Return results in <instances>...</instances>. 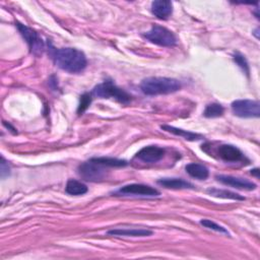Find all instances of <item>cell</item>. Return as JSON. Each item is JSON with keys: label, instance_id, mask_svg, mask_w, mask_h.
<instances>
[{"label": "cell", "instance_id": "2e32d148", "mask_svg": "<svg viewBox=\"0 0 260 260\" xmlns=\"http://www.w3.org/2000/svg\"><path fill=\"white\" fill-rule=\"evenodd\" d=\"M160 128L165 131H167V132H170L174 135L183 137L184 139L189 140V141H197V140H200V139L203 138V136L201 134L191 132V131H187V130L177 128V127H174V126H171V125H161Z\"/></svg>", "mask_w": 260, "mask_h": 260}, {"label": "cell", "instance_id": "44dd1931", "mask_svg": "<svg viewBox=\"0 0 260 260\" xmlns=\"http://www.w3.org/2000/svg\"><path fill=\"white\" fill-rule=\"evenodd\" d=\"M200 224L203 225L204 228H207V229H210V230H213L215 232H218V233H221V234H225L228 236H230V233L228 232V230L225 228H223L222 225L214 222L213 220L211 219H201L200 220Z\"/></svg>", "mask_w": 260, "mask_h": 260}, {"label": "cell", "instance_id": "30bf717a", "mask_svg": "<svg viewBox=\"0 0 260 260\" xmlns=\"http://www.w3.org/2000/svg\"><path fill=\"white\" fill-rule=\"evenodd\" d=\"M166 153L165 148L157 145H147L142 147L136 154L135 157L148 164L159 161Z\"/></svg>", "mask_w": 260, "mask_h": 260}, {"label": "cell", "instance_id": "277c9868", "mask_svg": "<svg viewBox=\"0 0 260 260\" xmlns=\"http://www.w3.org/2000/svg\"><path fill=\"white\" fill-rule=\"evenodd\" d=\"M150 43L160 47H174L177 44V38L173 31L165 26L153 24L151 28L142 35Z\"/></svg>", "mask_w": 260, "mask_h": 260}, {"label": "cell", "instance_id": "9c48e42d", "mask_svg": "<svg viewBox=\"0 0 260 260\" xmlns=\"http://www.w3.org/2000/svg\"><path fill=\"white\" fill-rule=\"evenodd\" d=\"M116 194L120 195H136V196H146L154 197L159 195V191L153 187L144 184H128L116 191Z\"/></svg>", "mask_w": 260, "mask_h": 260}, {"label": "cell", "instance_id": "7402d4cb", "mask_svg": "<svg viewBox=\"0 0 260 260\" xmlns=\"http://www.w3.org/2000/svg\"><path fill=\"white\" fill-rule=\"evenodd\" d=\"M233 59L236 62V64L249 76L250 73V69H249V64L245 58V56H243L241 53H235L233 55Z\"/></svg>", "mask_w": 260, "mask_h": 260}, {"label": "cell", "instance_id": "ffe728a7", "mask_svg": "<svg viewBox=\"0 0 260 260\" xmlns=\"http://www.w3.org/2000/svg\"><path fill=\"white\" fill-rule=\"evenodd\" d=\"M223 113H224V108L220 104L212 103L205 107L203 116L205 118H217L222 116Z\"/></svg>", "mask_w": 260, "mask_h": 260}, {"label": "cell", "instance_id": "6da1fadb", "mask_svg": "<svg viewBox=\"0 0 260 260\" xmlns=\"http://www.w3.org/2000/svg\"><path fill=\"white\" fill-rule=\"evenodd\" d=\"M51 56L54 63L60 69L69 73H79L83 71L87 65L84 53L75 48H52Z\"/></svg>", "mask_w": 260, "mask_h": 260}, {"label": "cell", "instance_id": "9a60e30c", "mask_svg": "<svg viewBox=\"0 0 260 260\" xmlns=\"http://www.w3.org/2000/svg\"><path fill=\"white\" fill-rule=\"evenodd\" d=\"M186 173L197 180H205L209 176V170L202 164L190 162L185 167Z\"/></svg>", "mask_w": 260, "mask_h": 260}, {"label": "cell", "instance_id": "8fae6325", "mask_svg": "<svg viewBox=\"0 0 260 260\" xmlns=\"http://www.w3.org/2000/svg\"><path fill=\"white\" fill-rule=\"evenodd\" d=\"M215 179L222 183L223 185L231 186L233 188L241 189V190H255L257 188V185L247 179L239 178V177H234V176H226V175H216Z\"/></svg>", "mask_w": 260, "mask_h": 260}, {"label": "cell", "instance_id": "5bb4252c", "mask_svg": "<svg viewBox=\"0 0 260 260\" xmlns=\"http://www.w3.org/2000/svg\"><path fill=\"white\" fill-rule=\"evenodd\" d=\"M111 236H124V237H148L152 235V231L147 229H113L107 232Z\"/></svg>", "mask_w": 260, "mask_h": 260}, {"label": "cell", "instance_id": "52a82bcc", "mask_svg": "<svg viewBox=\"0 0 260 260\" xmlns=\"http://www.w3.org/2000/svg\"><path fill=\"white\" fill-rule=\"evenodd\" d=\"M15 25L19 30L20 35L22 36V38L24 39V41L26 42V44L28 45L30 52L35 55H41L45 49V45L39 34L31 27L22 24L18 21L15 22Z\"/></svg>", "mask_w": 260, "mask_h": 260}, {"label": "cell", "instance_id": "7c38bea8", "mask_svg": "<svg viewBox=\"0 0 260 260\" xmlns=\"http://www.w3.org/2000/svg\"><path fill=\"white\" fill-rule=\"evenodd\" d=\"M151 13L156 18L166 20L173 13V4L169 0H155L151 3Z\"/></svg>", "mask_w": 260, "mask_h": 260}, {"label": "cell", "instance_id": "d4e9b609", "mask_svg": "<svg viewBox=\"0 0 260 260\" xmlns=\"http://www.w3.org/2000/svg\"><path fill=\"white\" fill-rule=\"evenodd\" d=\"M251 174L254 175L256 178H258V177H259V169H258V168H255V169L251 170Z\"/></svg>", "mask_w": 260, "mask_h": 260}, {"label": "cell", "instance_id": "603a6c76", "mask_svg": "<svg viewBox=\"0 0 260 260\" xmlns=\"http://www.w3.org/2000/svg\"><path fill=\"white\" fill-rule=\"evenodd\" d=\"M91 103V93L85 92L80 96V102L78 105V109H77V113L80 115L82 114L90 105Z\"/></svg>", "mask_w": 260, "mask_h": 260}, {"label": "cell", "instance_id": "ac0fdd59", "mask_svg": "<svg viewBox=\"0 0 260 260\" xmlns=\"http://www.w3.org/2000/svg\"><path fill=\"white\" fill-rule=\"evenodd\" d=\"M209 195L213 196V197H217V198H223V199H232V200H245V197L238 194V193H235V192H232V191H229L226 189H218V188H209L207 189L206 191Z\"/></svg>", "mask_w": 260, "mask_h": 260}, {"label": "cell", "instance_id": "8992f818", "mask_svg": "<svg viewBox=\"0 0 260 260\" xmlns=\"http://www.w3.org/2000/svg\"><path fill=\"white\" fill-rule=\"evenodd\" d=\"M232 112L240 118H258L260 116V104L254 100H236L231 105Z\"/></svg>", "mask_w": 260, "mask_h": 260}, {"label": "cell", "instance_id": "d6986e66", "mask_svg": "<svg viewBox=\"0 0 260 260\" xmlns=\"http://www.w3.org/2000/svg\"><path fill=\"white\" fill-rule=\"evenodd\" d=\"M94 161L107 167V168H121L126 167L128 162L125 159H119L109 156H100V157H91Z\"/></svg>", "mask_w": 260, "mask_h": 260}, {"label": "cell", "instance_id": "e0dca14e", "mask_svg": "<svg viewBox=\"0 0 260 260\" xmlns=\"http://www.w3.org/2000/svg\"><path fill=\"white\" fill-rule=\"evenodd\" d=\"M65 191L69 195L78 196V195L85 194L88 191V189H87L86 185L83 184L82 182L74 180V179H69L67 181V184H66V187H65Z\"/></svg>", "mask_w": 260, "mask_h": 260}, {"label": "cell", "instance_id": "7a4b0ae2", "mask_svg": "<svg viewBox=\"0 0 260 260\" xmlns=\"http://www.w3.org/2000/svg\"><path fill=\"white\" fill-rule=\"evenodd\" d=\"M181 87L180 80L170 77H146L140 83V89L146 95L169 94L178 91Z\"/></svg>", "mask_w": 260, "mask_h": 260}, {"label": "cell", "instance_id": "ba28073f", "mask_svg": "<svg viewBox=\"0 0 260 260\" xmlns=\"http://www.w3.org/2000/svg\"><path fill=\"white\" fill-rule=\"evenodd\" d=\"M216 154L225 162L249 161L245 154L237 146L232 144H220L216 149Z\"/></svg>", "mask_w": 260, "mask_h": 260}, {"label": "cell", "instance_id": "cb8c5ba5", "mask_svg": "<svg viewBox=\"0 0 260 260\" xmlns=\"http://www.w3.org/2000/svg\"><path fill=\"white\" fill-rule=\"evenodd\" d=\"M0 173H1L2 179L6 178L10 174V168L8 166V162L6 161V159L3 156H1V172Z\"/></svg>", "mask_w": 260, "mask_h": 260}, {"label": "cell", "instance_id": "4fadbf2b", "mask_svg": "<svg viewBox=\"0 0 260 260\" xmlns=\"http://www.w3.org/2000/svg\"><path fill=\"white\" fill-rule=\"evenodd\" d=\"M158 185L167 189L182 190V189H193L194 186L188 181H185L180 178H161L156 181Z\"/></svg>", "mask_w": 260, "mask_h": 260}, {"label": "cell", "instance_id": "5b68a950", "mask_svg": "<svg viewBox=\"0 0 260 260\" xmlns=\"http://www.w3.org/2000/svg\"><path fill=\"white\" fill-rule=\"evenodd\" d=\"M77 173L85 181L101 182L107 178V167L90 158L78 166Z\"/></svg>", "mask_w": 260, "mask_h": 260}, {"label": "cell", "instance_id": "3957f363", "mask_svg": "<svg viewBox=\"0 0 260 260\" xmlns=\"http://www.w3.org/2000/svg\"><path fill=\"white\" fill-rule=\"evenodd\" d=\"M92 94L101 99H114L123 105L129 104L132 100L130 93L117 86L111 79H107L104 82L95 85L92 89Z\"/></svg>", "mask_w": 260, "mask_h": 260}]
</instances>
